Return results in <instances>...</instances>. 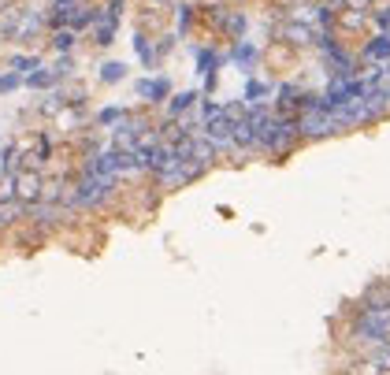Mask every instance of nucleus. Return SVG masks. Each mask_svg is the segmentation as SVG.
Segmentation results:
<instances>
[{
    "label": "nucleus",
    "instance_id": "obj_1",
    "mask_svg": "<svg viewBox=\"0 0 390 375\" xmlns=\"http://www.w3.org/2000/svg\"><path fill=\"white\" fill-rule=\"evenodd\" d=\"M201 175H205V171L193 164V160H178V156H175L171 164H168L164 171H156L153 178H156L160 190H183V186H190V183H197Z\"/></svg>",
    "mask_w": 390,
    "mask_h": 375
},
{
    "label": "nucleus",
    "instance_id": "obj_2",
    "mask_svg": "<svg viewBox=\"0 0 390 375\" xmlns=\"http://www.w3.org/2000/svg\"><path fill=\"white\" fill-rule=\"evenodd\" d=\"M41 186H45V171H19L15 175V201L19 205H38L41 201Z\"/></svg>",
    "mask_w": 390,
    "mask_h": 375
},
{
    "label": "nucleus",
    "instance_id": "obj_3",
    "mask_svg": "<svg viewBox=\"0 0 390 375\" xmlns=\"http://www.w3.org/2000/svg\"><path fill=\"white\" fill-rule=\"evenodd\" d=\"M316 34H320L316 26H305V23H283L275 38H279L286 48H313V45H316Z\"/></svg>",
    "mask_w": 390,
    "mask_h": 375
},
{
    "label": "nucleus",
    "instance_id": "obj_4",
    "mask_svg": "<svg viewBox=\"0 0 390 375\" xmlns=\"http://www.w3.org/2000/svg\"><path fill=\"white\" fill-rule=\"evenodd\" d=\"M138 97L145 104H164L168 97H171V82L168 78H138Z\"/></svg>",
    "mask_w": 390,
    "mask_h": 375
},
{
    "label": "nucleus",
    "instance_id": "obj_5",
    "mask_svg": "<svg viewBox=\"0 0 390 375\" xmlns=\"http://www.w3.org/2000/svg\"><path fill=\"white\" fill-rule=\"evenodd\" d=\"M23 11H26V4H19V0L0 8V41H15V34H19V26H23Z\"/></svg>",
    "mask_w": 390,
    "mask_h": 375
},
{
    "label": "nucleus",
    "instance_id": "obj_6",
    "mask_svg": "<svg viewBox=\"0 0 390 375\" xmlns=\"http://www.w3.org/2000/svg\"><path fill=\"white\" fill-rule=\"evenodd\" d=\"M246 30H249V15L246 11H234V8H227V15H223V23H220V34L227 38V41H246Z\"/></svg>",
    "mask_w": 390,
    "mask_h": 375
},
{
    "label": "nucleus",
    "instance_id": "obj_7",
    "mask_svg": "<svg viewBox=\"0 0 390 375\" xmlns=\"http://www.w3.org/2000/svg\"><path fill=\"white\" fill-rule=\"evenodd\" d=\"M197 101H201V93H197V89L171 93V97H168V119H183V116H190V112L197 108Z\"/></svg>",
    "mask_w": 390,
    "mask_h": 375
},
{
    "label": "nucleus",
    "instance_id": "obj_8",
    "mask_svg": "<svg viewBox=\"0 0 390 375\" xmlns=\"http://www.w3.org/2000/svg\"><path fill=\"white\" fill-rule=\"evenodd\" d=\"M372 23V11H350V8H338L335 11V30H346V34H357Z\"/></svg>",
    "mask_w": 390,
    "mask_h": 375
},
{
    "label": "nucleus",
    "instance_id": "obj_9",
    "mask_svg": "<svg viewBox=\"0 0 390 375\" xmlns=\"http://www.w3.org/2000/svg\"><path fill=\"white\" fill-rule=\"evenodd\" d=\"M45 26H48V15L38 11V8H26V11H23V26H19V34H15V41H30V38H38Z\"/></svg>",
    "mask_w": 390,
    "mask_h": 375
},
{
    "label": "nucleus",
    "instance_id": "obj_10",
    "mask_svg": "<svg viewBox=\"0 0 390 375\" xmlns=\"http://www.w3.org/2000/svg\"><path fill=\"white\" fill-rule=\"evenodd\" d=\"M116 30H119V19H112V15L101 8V15H97V23H93V41L108 48L112 41H116Z\"/></svg>",
    "mask_w": 390,
    "mask_h": 375
},
{
    "label": "nucleus",
    "instance_id": "obj_11",
    "mask_svg": "<svg viewBox=\"0 0 390 375\" xmlns=\"http://www.w3.org/2000/svg\"><path fill=\"white\" fill-rule=\"evenodd\" d=\"M220 53L216 48H197V75H205V82H208V89L216 86V71H220Z\"/></svg>",
    "mask_w": 390,
    "mask_h": 375
},
{
    "label": "nucleus",
    "instance_id": "obj_12",
    "mask_svg": "<svg viewBox=\"0 0 390 375\" xmlns=\"http://www.w3.org/2000/svg\"><path fill=\"white\" fill-rule=\"evenodd\" d=\"M23 86H30V89H56V86H60V75L41 63L38 71H30V75L23 78Z\"/></svg>",
    "mask_w": 390,
    "mask_h": 375
},
{
    "label": "nucleus",
    "instance_id": "obj_13",
    "mask_svg": "<svg viewBox=\"0 0 390 375\" xmlns=\"http://www.w3.org/2000/svg\"><path fill=\"white\" fill-rule=\"evenodd\" d=\"M364 60L372 63H390V34H379L364 45Z\"/></svg>",
    "mask_w": 390,
    "mask_h": 375
},
{
    "label": "nucleus",
    "instance_id": "obj_14",
    "mask_svg": "<svg viewBox=\"0 0 390 375\" xmlns=\"http://www.w3.org/2000/svg\"><path fill=\"white\" fill-rule=\"evenodd\" d=\"M48 41H53V48H56L60 56H67L71 48L78 45V34H75L71 26H60V30H53V34H48Z\"/></svg>",
    "mask_w": 390,
    "mask_h": 375
},
{
    "label": "nucleus",
    "instance_id": "obj_15",
    "mask_svg": "<svg viewBox=\"0 0 390 375\" xmlns=\"http://www.w3.org/2000/svg\"><path fill=\"white\" fill-rule=\"evenodd\" d=\"M275 93V86H268V82H256V78H249L246 82V97H242V101H246L249 108H256V104H264V97H271Z\"/></svg>",
    "mask_w": 390,
    "mask_h": 375
},
{
    "label": "nucleus",
    "instance_id": "obj_16",
    "mask_svg": "<svg viewBox=\"0 0 390 375\" xmlns=\"http://www.w3.org/2000/svg\"><path fill=\"white\" fill-rule=\"evenodd\" d=\"M134 53H138V60L145 63V67H156V48L149 45V34H145V30L134 34Z\"/></svg>",
    "mask_w": 390,
    "mask_h": 375
},
{
    "label": "nucleus",
    "instance_id": "obj_17",
    "mask_svg": "<svg viewBox=\"0 0 390 375\" xmlns=\"http://www.w3.org/2000/svg\"><path fill=\"white\" fill-rule=\"evenodd\" d=\"M256 56H260V53H256V45H249V41H234V45H231V60H238L246 71L256 63Z\"/></svg>",
    "mask_w": 390,
    "mask_h": 375
},
{
    "label": "nucleus",
    "instance_id": "obj_18",
    "mask_svg": "<svg viewBox=\"0 0 390 375\" xmlns=\"http://www.w3.org/2000/svg\"><path fill=\"white\" fill-rule=\"evenodd\" d=\"M123 78H126V63H119V60L101 63V82L104 86H116V82H123Z\"/></svg>",
    "mask_w": 390,
    "mask_h": 375
},
{
    "label": "nucleus",
    "instance_id": "obj_19",
    "mask_svg": "<svg viewBox=\"0 0 390 375\" xmlns=\"http://www.w3.org/2000/svg\"><path fill=\"white\" fill-rule=\"evenodd\" d=\"M123 119H126V108H119V104H108V108L97 112V126H104V130H112V126L123 123Z\"/></svg>",
    "mask_w": 390,
    "mask_h": 375
},
{
    "label": "nucleus",
    "instance_id": "obj_20",
    "mask_svg": "<svg viewBox=\"0 0 390 375\" xmlns=\"http://www.w3.org/2000/svg\"><path fill=\"white\" fill-rule=\"evenodd\" d=\"M41 67V56H30V53H23V56H11V63H8V71H19L23 78L30 75V71H38Z\"/></svg>",
    "mask_w": 390,
    "mask_h": 375
},
{
    "label": "nucleus",
    "instance_id": "obj_21",
    "mask_svg": "<svg viewBox=\"0 0 390 375\" xmlns=\"http://www.w3.org/2000/svg\"><path fill=\"white\" fill-rule=\"evenodd\" d=\"M19 86H23V75L19 71H4V75H0V93H15Z\"/></svg>",
    "mask_w": 390,
    "mask_h": 375
},
{
    "label": "nucleus",
    "instance_id": "obj_22",
    "mask_svg": "<svg viewBox=\"0 0 390 375\" xmlns=\"http://www.w3.org/2000/svg\"><path fill=\"white\" fill-rule=\"evenodd\" d=\"M193 11H197V4H178V30H190Z\"/></svg>",
    "mask_w": 390,
    "mask_h": 375
},
{
    "label": "nucleus",
    "instance_id": "obj_23",
    "mask_svg": "<svg viewBox=\"0 0 390 375\" xmlns=\"http://www.w3.org/2000/svg\"><path fill=\"white\" fill-rule=\"evenodd\" d=\"M342 8H350V11H372V8H376V0H342Z\"/></svg>",
    "mask_w": 390,
    "mask_h": 375
},
{
    "label": "nucleus",
    "instance_id": "obj_24",
    "mask_svg": "<svg viewBox=\"0 0 390 375\" xmlns=\"http://www.w3.org/2000/svg\"><path fill=\"white\" fill-rule=\"evenodd\" d=\"M123 4H126V0H108V4H104V11L112 15V19H123Z\"/></svg>",
    "mask_w": 390,
    "mask_h": 375
},
{
    "label": "nucleus",
    "instance_id": "obj_25",
    "mask_svg": "<svg viewBox=\"0 0 390 375\" xmlns=\"http://www.w3.org/2000/svg\"><path fill=\"white\" fill-rule=\"evenodd\" d=\"M53 8H67V4H78V0H48Z\"/></svg>",
    "mask_w": 390,
    "mask_h": 375
},
{
    "label": "nucleus",
    "instance_id": "obj_26",
    "mask_svg": "<svg viewBox=\"0 0 390 375\" xmlns=\"http://www.w3.org/2000/svg\"><path fill=\"white\" fill-rule=\"evenodd\" d=\"M149 4H164V0H149Z\"/></svg>",
    "mask_w": 390,
    "mask_h": 375
}]
</instances>
